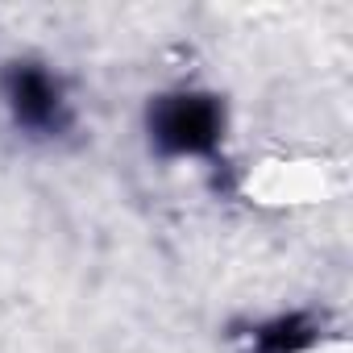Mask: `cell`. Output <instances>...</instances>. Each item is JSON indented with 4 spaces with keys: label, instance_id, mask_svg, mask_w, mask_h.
Listing matches in <instances>:
<instances>
[{
    "label": "cell",
    "instance_id": "obj_1",
    "mask_svg": "<svg viewBox=\"0 0 353 353\" xmlns=\"http://www.w3.org/2000/svg\"><path fill=\"white\" fill-rule=\"evenodd\" d=\"M212 133H216V108L200 96H179L158 112V137L179 150H200L212 141Z\"/></svg>",
    "mask_w": 353,
    "mask_h": 353
},
{
    "label": "cell",
    "instance_id": "obj_2",
    "mask_svg": "<svg viewBox=\"0 0 353 353\" xmlns=\"http://www.w3.org/2000/svg\"><path fill=\"white\" fill-rule=\"evenodd\" d=\"M9 96H13L21 121H30V125H54V121H59L63 100H59V88H54V79H50L46 71H38V67L13 71Z\"/></svg>",
    "mask_w": 353,
    "mask_h": 353
}]
</instances>
